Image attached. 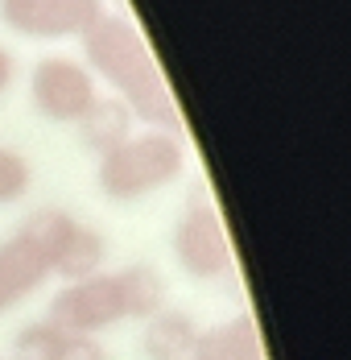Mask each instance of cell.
<instances>
[{
	"instance_id": "9c48e42d",
	"label": "cell",
	"mask_w": 351,
	"mask_h": 360,
	"mask_svg": "<svg viewBox=\"0 0 351 360\" xmlns=\"http://www.w3.org/2000/svg\"><path fill=\"white\" fill-rule=\"evenodd\" d=\"M190 360H265L260 327L252 323L248 311L219 327H207V331H199Z\"/></svg>"
},
{
	"instance_id": "5bb4252c",
	"label": "cell",
	"mask_w": 351,
	"mask_h": 360,
	"mask_svg": "<svg viewBox=\"0 0 351 360\" xmlns=\"http://www.w3.org/2000/svg\"><path fill=\"white\" fill-rule=\"evenodd\" d=\"M58 327L50 323V319H41V323H25L17 331V340H13V348H17V360H46L54 352V344H58Z\"/></svg>"
},
{
	"instance_id": "8992f818",
	"label": "cell",
	"mask_w": 351,
	"mask_h": 360,
	"mask_svg": "<svg viewBox=\"0 0 351 360\" xmlns=\"http://www.w3.org/2000/svg\"><path fill=\"white\" fill-rule=\"evenodd\" d=\"M50 323L58 331L70 335H100L107 327H116L124 319V307H120V290H116V274H91V278H79L70 282L62 294L50 298Z\"/></svg>"
},
{
	"instance_id": "7c38bea8",
	"label": "cell",
	"mask_w": 351,
	"mask_h": 360,
	"mask_svg": "<svg viewBox=\"0 0 351 360\" xmlns=\"http://www.w3.org/2000/svg\"><path fill=\"white\" fill-rule=\"evenodd\" d=\"M116 290H120V307L124 319H153L157 311H166V278L157 265L149 261H133L116 274Z\"/></svg>"
},
{
	"instance_id": "ba28073f",
	"label": "cell",
	"mask_w": 351,
	"mask_h": 360,
	"mask_svg": "<svg viewBox=\"0 0 351 360\" xmlns=\"http://www.w3.org/2000/svg\"><path fill=\"white\" fill-rule=\"evenodd\" d=\"M50 278V257L25 228H17L4 245H0V311L17 307L21 298H29L41 282Z\"/></svg>"
},
{
	"instance_id": "4fadbf2b",
	"label": "cell",
	"mask_w": 351,
	"mask_h": 360,
	"mask_svg": "<svg viewBox=\"0 0 351 360\" xmlns=\"http://www.w3.org/2000/svg\"><path fill=\"white\" fill-rule=\"evenodd\" d=\"M29 182H34V166L25 153L0 145V207L17 203L21 195H29Z\"/></svg>"
},
{
	"instance_id": "3957f363",
	"label": "cell",
	"mask_w": 351,
	"mask_h": 360,
	"mask_svg": "<svg viewBox=\"0 0 351 360\" xmlns=\"http://www.w3.org/2000/svg\"><path fill=\"white\" fill-rule=\"evenodd\" d=\"M21 228L46 249L50 274H58V278H67V282H79V278L100 274V265H104V257H107L104 236H100L95 228L79 224L70 212H58V207L34 212Z\"/></svg>"
},
{
	"instance_id": "2e32d148",
	"label": "cell",
	"mask_w": 351,
	"mask_h": 360,
	"mask_svg": "<svg viewBox=\"0 0 351 360\" xmlns=\"http://www.w3.org/2000/svg\"><path fill=\"white\" fill-rule=\"evenodd\" d=\"M8 83H13V54L0 46V96L8 91Z\"/></svg>"
},
{
	"instance_id": "52a82bcc",
	"label": "cell",
	"mask_w": 351,
	"mask_h": 360,
	"mask_svg": "<svg viewBox=\"0 0 351 360\" xmlns=\"http://www.w3.org/2000/svg\"><path fill=\"white\" fill-rule=\"evenodd\" d=\"M104 0H0V21L21 37H83L100 17Z\"/></svg>"
},
{
	"instance_id": "277c9868",
	"label": "cell",
	"mask_w": 351,
	"mask_h": 360,
	"mask_svg": "<svg viewBox=\"0 0 351 360\" xmlns=\"http://www.w3.org/2000/svg\"><path fill=\"white\" fill-rule=\"evenodd\" d=\"M174 257L178 265L199 278V282H211V278H223L232 269V240H227V228L215 212V203L207 199V191H194L186 212L174 228Z\"/></svg>"
},
{
	"instance_id": "30bf717a",
	"label": "cell",
	"mask_w": 351,
	"mask_h": 360,
	"mask_svg": "<svg viewBox=\"0 0 351 360\" xmlns=\"http://www.w3.org/2000/svg\"><path fill=\"white\" fill-rule=\"evenodd\" d=\"M133 124H137V116L128 112V104L120 96H100L87 108V116L79 120V141L104 158V153H112L116 145H124L133 137Z\"/></svg>"
},
{
	"instance_id": "8fae6325",
	"label": "cell",
	"mask_w": 351,
	"mask_h": 360,
	"mask_svg": "<svg viewBox=\"0 0 351 360\" xmlns=\"http://www.w3.org/2000/svg\"><path fill=\"white\" fill-rule=\"evenodd\" d=\"M194 340H199V327L186 311H157L153 319H145L140 352L145 360H190Z\"/></svg>"
},
{
	"instance_id": "7a4b0ae2",
	"label": "cell",
	"mask_w": 351,
	"mask_h": 360,
	"mask_svg": "<svg viewBox=\"0 0 351 360\" xmlns=\"http://www.w3.org/2000/svg\"><path fill=\"white\" fill-rule=\"evenodd\" d=\"M182 166H186L182 137L166 129H145L100 158L95 182L112 203H137L145 195L170 186L182 174Z\"/></svg>"
},
{
	"instance_id": "9a60e30c",
	"label": "cell",
	"mask_w": 351,
	"mask_h": 360,
	"mask_svg": "<svg viewBox=\"0 0 351 360\" xmlns=\"http://www.w3.org/2000/svg\"><path fill=\"white\" fill-rule=\"evenodd\" d=\"M46 360H112V356H107V348L95 335H70V331H62L54 352Z\"/></svg>"
},
{
	"instance_id": "6da1fadb",
	"label": "cell",
	"mask_w": 351,
	"mask_h": 360,
	"mask_svg": "<svg viewBox=\"0 0 351 360\" xmlns=\"http://www.w3.org/2000/svg\"><path fill=\"white\" fill-rule=\"evenodd\" d=\"M83 54H87V71L100 75L107 87L128 104V112L149 129H166L178 133V104L174 91L166 83L161 67L153 63L149 46L140 30L128 17H112L104 13L87 34H83Z\"/></svg>"
},
{
	"instance_id": "5b68a950",
	"label": "cell",
	"mask_w": 351,
	"mask_h": 360,
	"mask_svg": "<svg viewBox=\"0 0 351 360\" xmlns=\"http://www.w3.org/2000/svg\"><path fill=\"white\" fill-rule=\"evenodd\" d=\"M29 100H34V108L46 120H54V124H79L87 116V108L100 100V91H95V75L87 71V63L50 54L29 75Z\"/></svg>"
}]
</instances>
